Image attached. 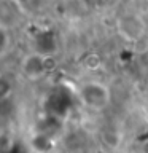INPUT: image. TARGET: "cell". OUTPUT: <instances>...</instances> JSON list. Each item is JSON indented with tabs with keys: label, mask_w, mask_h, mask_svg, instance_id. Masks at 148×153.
Masks as SVG:
<instances>
[{
	"label": "cell",
	"mask_w": 148,
	"mask_h": 153,
	"mask_svg": "<svg viewBox=\"0 0 148 153\" xmlns=\"http://www.w3.org/2000/svg\"><path fill=\"white\" fill-rule=\"evenodd\" d=\"M50 59L48 56H45L43 53H29L22 57L21 64H19V69H21V74L26 76L27 80L30 81H37L43 78L48 72H50Z\"/></svg>",
	"instance_id": "cell-2"
},
{
	"label": "cell",
	"mask_w": 148,
	"mask_h": 153,
	"mask_svg": "<svg viewBox=\"0 0 148 153\" xmlns=\"http://www.w3.org/2000/svg\"><path fill=\"white\" fill-rule=\"evenodd\" d=\"M80 100L91 110H102L110 102V91L102 81L89 80L80 85L78 88Z\"/></svg>",
	"instance_id": "cell-1"
},
{
	"label": "cell",
	"mask_w": 148,
	"mask_h": 153,
	"mask_svg": "<svg viewBox=\"0 0 148 153\" xmlns=\"http://www.w3.org/2000/svg\"><path fill=\"white\" fill-rule=\"evenodd\" d=\"M116 29H118V33L123 40L138 42L143 35H145L147 26H145V21H143V18L140 14L127 13V14H124L123 18L118 19Z\"/></svg>",
	"instance_id": "cell-3"
},
{
	"label": "cell",
	"mask_w": 148,
	"mask_h": 153,
	"mask_svg": "<svg viewBox=\"0 0 148 153\" xmlns=\"http://www.w3.org/2000/svg\"><path fill=\"white\" fill-rule=\"evenodd\" d=\"M0 35H2V45H0L2 48H0V50H2V56H5L13 46V35L5 24L0 26Z\"/></svg>",
	"instance_id": "cell-4"
}]
</instances>
